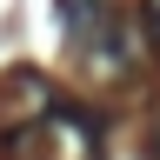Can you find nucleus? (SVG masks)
<instances>
[{
    "label": "nucleus",
    "instance_id": "f03ea898",
    "mask_svg": "<svg viewBox=\"0 0 160 160\" xmlns=\"http://www.w3.org/2000/svg\"><path fill=\"white\" fill-rule=\"evenodd\" d=\"M147 33H153V47H160V0H147Z\"/></svg>",
    "mask_w": 160,
    "mask_h": 160
},
{
    "label": "nucleus",
    "instance_id": "7ed1b4c3",
    "mask_svg": "<svg viewBox=\"0 0 160 160\" xmlns=\"http://www.w3.org/2000/svg\"><path fill=\"white\" fill-rule=\"evenodd\" d=\"M147 153H153V160H160V120H153V133H147Z\"/></svg>",
    "mask_w": 160,
    "mask_h": 160
},
{
    "label": "nucleus",
    "instance_id": "f257e3e1",
    "mask_svg": "<svg viewBox=\"0 0 160 160\" xmlns=\"http://www.w3.org/2000/svg\"><path fill=\"white\" fill-rule=\"evenodd\" d=\"M60 20H67V40L87 53V67L127 73V27L113 0H60Z\"/></svg>",
    "mask_w": 160,
    "mask_h": 160
}]
</instances>
